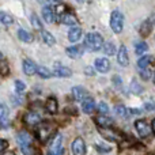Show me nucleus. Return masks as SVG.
Returning <instances> with one entry per match:
<instances>
[{
  "label": "nucleus",
  "instance_id": "obj_1",
  "mask_svg": "<svg viewBox=\"0 0 155 155\" xmlns=\"http://www.w3.org/2000/svg\"><path fill=\"white\" fill-rule=\"evenodd\" d=\"M61 143H63V136L61 135L53 134L48 140V153L46 155H63V148H61Z\"/></svg>",
  "mask_w": 155,
  "mask_h": 155
},
{
  "label": "nucleus",
  "instance_id": "obj_2",
  "mask_svg": "<svg viewBox=\"0 0 155 155\" xmlns=\"http://www.w3.org/2000/svg\"><path fill=\"white\" fill-rule=\"evenodd\" d=\"M84 44L90 51H101L102 46H104V38L101 37V34L98 33H88L86 35V40H84Z\"/></svg>",
  "mask_w": 155,
  "mask_h": 155
},
{
  "label": "nucleus",
  "instance_id": "obj_3",
  "mask_svg": "<svg viewBox=\"0 0 155 155\" xmlns=\"http://www.w3.org/2000/svg\"><path fill=\"white\" fill-rule=\"evenodd\" d=\"M98 132L110 142H121V139H123V135L118 131L113 129L112 127H98Z\"/></svg>",
  "mask_w": 155,
  "mask_h": 155
},
{
  "label": "nucleus",
  "instance_id": "obj_4",
  "mask_svg": "<svg viewBox=\"0 0 155 155\" xmlns=\"http://www.w3.org/2000/svg\"><path fill=\"white\" fill-rule=\"evenodd\" d=\"M110 27L114 33H121L124 27V15L120 11H113L110 16Z\"/></svg>",
  "mask_w": 155,
  "mask_h": 155
},
{
  "label": "nucleus",
  "instance_id": "obj_5",
  "mask_svg": "<svg viewBox=\"0 0 155 155\" xmlns=\"http://www.w3.org/2000/svg\"><path fill=\"white\" fill-rule=\"evenodd\" d=\"M53 134H56V132L49 129V124H46V123H40L38 124L37 139H40L41 142H48L49 137H51Z\"/></svg>",
  "mask_w": 155,
  "mask_h": 155
},
{
  "label": "nucleus",
  "instance_id": "obj_6",
  "mask_svg": "<svg viewBox=\"0 0 155 155\" xmlns=\"http://www.w3.org/2000/svg\"><path fill=\"white\" fill-rule=\"evenodd\" d=\"M135 128H136L140 137H148L151 134V128L146 120H137L136 123H135Z\"/></svg>",
  "mask_w": 155,
  "mask_h": 155
},
{
  "label": "nucleus",
  "instance_id": "obj_7",
  "mask_svg": "<svg viewBox=\"0 0 155 155\" xmlns=\"http://www.w3.org/2000/svg\"><path fill=\"white\" fill-rule=\"evenodd\" d=\"M23 121L27 124V125H38V124L42 121V117L38 112H27L26 114L23 116Z\"/></svg>",
  "mask_w": 155,
  "mask_h": 155
},
{
  "label": "nucleus",
  "instance_id": "obj_8",
  "mask_svg": "<svg viewBox=\"0 0 155 155\" xmlns=\"http://www.w3.org/2000/svg\"><path fill=\"white\" fill-rule=\"evenodd\" d=\"M72 154L74 155H86V143L82 137H76L72 142Z\"/></svg>",
  "mask_w": 155,
  "mask_h": 155
},
{
  "label": "nucleus",
  "instance_id": "obj_9",
  "mask_svg": "<svg viewBox=\"0 0 155 155\" xmlns=\"http://www.w3.org/2000/svg\"><path fill=\"white\" fill-rule=\"evenodd\" d=\"M72 97L75 101H84V99L90 98V94H88V91L86 90L84 87H80V86H76V87L72 88Z\"/></svg>",
  "mask_w": 155,
  "mask_h": 155
},
{
  "label": "nucleus",
  "instance_id": "obj_10",
  "mask_svg": "<svg viewBox=\"0 0 155 155\" xmlns=\"http://www.w3.org/2000/svg\"><path fill=\"white\" fill-rule=\"evenodd\" d=\"M8 114H10L8 107L4 104H0V127H3V128H7L10 124V120H8L10 116Z\"/></svg>",
  "mask_w": 155,
  "mask_h": 155
},
{
  "label": "nucleus",
  "instance_id": "obj_11",
  "mask_svg": "<svg viewBox=\"0 0 155 155\" xmlns=\"http://www.w3.org/2000/svg\"><path fill=\"white\" fill-rule=\"evenodd\" d=\"M53 75L59 76V78H70L72 75V71L68 67H64L61 64H54V70H53Z\"/></svg>",
  "mask_w": 155,
  "mask_h": 155
},
{
  "label": "nucleus",
  "instance_id": "obj_12",
  "mask_svg": "<svg viewBox=\"0 0 155 155\" xmlns=\"http://www.w3.org/2000/svg\"><path fill=\"white\" fill-rule=\"evenodd\" d=\"M117 60H118V64L123 65V67H127L129 64V57H128V52H127L125 45H121L120 49H118Z\"/></svg>",
  "mask_w": 155,
  "mask_h": 155
},
{
  "label": "nucleus",
  "instance_id": "obj_13",
  "mask_svg": "<svg viewBox=\"0 0 155 155\" xmlns=\"http://www.w3.org/2000/svg\"><path fill=\"white\" fill-rule=\"evenodd\" d=\"M95 68L99 71V72L106 74L107 71L110 70V63H109V60L105 59V57H98V59H95Z\"/></svg>",
  "mask_w": 155,
  "mask_h": 155
},
{
  "label": "nucleus",
  "instance_id": "obj_14",
  "mask_svg": "<svg viewBox=\"0 0 155 155\" xmlns=\"http://www.w3.org/2000/svg\"><path fill=\"white\" fill-rule=\"evenodd\" d=\"M60 22L64 25H68V26H74V25L78 23V19L74 14L65 11V12H63L61 15H60Z\"/></svg>",
  "mask_w": 155,
  "mask_h": 155
},
{
  "label": "nucleus",
  "instance_id": "obj_15",
  "mask_svg": "<svg viewBox=\"0 0 155 155\" xmlns=\"http://www.w3.org/2000/svg\"><path fill=\"white\" fill-rule=\"evenodd\" d=\"M23 72L27 76H31L34 74H37V65H35V63H33L29 59H25L23 60Z\"/></svg>",
  "mask_w": 155,
  "mask_h": 155
},
{
  "label": "nucleus",
  "instance_id": "obj_16",
  "mask_svg": "<svg viewBox=\"0 0 155 155\" xmlns=\"http://www.w3.org/2000/svg\"><path fill=\"white\" fill-rule=\"evenodd\" d=\"M135 112L139 113V110H131V109H128V107L123 106V105H117V106L114 107V113L118 116V117H123V118L129 117L131 113H135Z\"/></svg>",
  "mask_w": 155,
  "mask_h": 155
},
{
  "label": "nucleus",
  "instance_id": "obj_17",
  "mask_svg": "<svg viewBox=\"0 0 155 155\" xmlns=\"http://www.w3.org/2000/svg\"><path fill=\"white\" fill-rule=\"evenodd\" d=\"M95 109V102H94L93 98H87L84 101H82V110L86 113V114H91Z\"/></svg>",
  "mask_w": 155,
  "mask_h": 155
},
{
  "label": "nucleus",
  "instance_id": "obj_18",
  "mask_svg": "<svg viewBox=\"0 0 155 155\" xmlns=\"http://www.w3.org/2000/svg\"><path fill=\"white\" fill-rule=\"evenodd\" d=\"M42 16L45 19V22L48 23H52L54 21V10L51 7V5H45L42 8Z\"/></svg>",
  "mask_w": 155,
  "mask_h": 155
},
{
  "label": "nucleus",
  "instance_id": "obj_19",
  "mask_svg": "<svg viewBox=\"0 0 155 155\" xmlns=\"http://www.w3.org/2000/svg\"><path fill=\"white\" fill-rule=\"evenodd\" d=\"M95 123L98 127H112L113 125V118L106 117V114H101L95 117Z\"/></svg>",
  "mask_w": 155,
  "mask_h": 155
},
{
  "label": "nucleus",
  "instance_id": "obj_20",
  "mask_svg": "<svg viewBox=\"0 0 155 155\" xmlns=\"http://www.w3.org/2000/svg\"><path fill=\"white\" fill-rule=\"evenodd\" d=\"M65 52H67V54L71 57V59H79V57L83 54L82 46H70V48H67Z\"/></svg>",
  "mask_w": 155,
  "mask_h": 155
},
{
  "label": "nucleus",
  "instance_id": "obj_21",
  "mask_svg": "<svg viewBox=\"0 0 155 155\" xmlns=\"http://www.w3.org/2000/svg\"><path fill=\"white\" fill-rule=\"evenodd\" d=\"M46 110H48L51 114H56L57 110H59V106H57V99L54 97H51L46 101Z\"/></svg>",
  "mask_w": 155,
  "mask_h": 155
},
{
  "label": "nucleus",
  "instance_id": "obj_22",
  "mask_svg": "<svg viewBox=\"0 0 155 155\" xmlns=\"http://www.w3.org/2000/svg\"><path fill=\"white\" fill-rule=\"evenodd\" d=\"M80 37H82V29L80 27H71V30L68 31V40L71 42H76Z\"/></svg>",
  "mask_w": 155,
  "mask_h": 155
},
{
  "label": "nucleus",
  "instance_id": "obj_23",
  "mask_svg": "<svg viewBox=\"0 0 155 155\" xmlns=\"http://www.w3.org/2000/svg\"><path fill=\"white\" fill-rule=\"evenodd\" d=\"M151 30H153V23H151V21H146L142 23L139 31H140V35H142V37H147V35L151 33Z\"/></svg>",
  "mask_w": 155,
  "mask_h": 155
},
{
  "label": "nucleus",
  "instance_id": "obj_24",
  "mask_svg": "<svg viewBox=\"0 0 155 155\" xmlns=\"http://www.w3.org/2000/svg\"><path fill=\"white\" fill-rule=\"evenodd\" d=\"M18 38L22 41V42H26V44L33 42V35L30 34L29 31L23 30V29H19L18 30Z\"/></svg>",
  "mask_w": 155,
  "mask_h": 155
},
{
  "label": "nucleus",
  "instance_id": "obj_25",
  "mask_svg": "<svg viewBox=\"0 0 155 155\" xmlns=\"http://www.w3.org/2000/svg\"><path fill=\"white\" fill-rule=\"evenodd\" d=\"M16 140L19 142V144H30L31 143V136H30V134H27V132H19L18 136H16Z\"/></svg>",
  "mask_w": 155,
  "mask_h": 155
},
{
  "label": "nucleus",
  "instance_id": "obj_26",
  "mask_svg": "<svg viewBox=\"0 0 155 155\" xmlns=\"http://www.w3.org/2000/svg\"><path fill=\"white\" fill-rule=\"evenodd\" d=\"M41 37H42L44 42H45L46 45H49V46L54 45V42H56V40L53 38V35H52L49 31H46V30H41Z\"/></svg>",
  "mask_w": 155,
  "mask_h": 155
},
{
  "label": "nucleus",
  "instance_id": "obj_27",
  "mask_svg": "<svg viewBox=\"0 0 155 155\" xmlns=\"http://www.w3.org/2000/svg\"><path fill=\"white\" fill-rule=\"evenodd\" d=\"M147 49H148V45L144 41H139V42L135 44V52H136V54H143L144 52H147Z\"/></svg>",
  "mask_w": 155,
  "mask_h": 155
},
{
  "label": "nucleus",
  "instance_id": "obj_28",
  "mask_svg": "<svg viewBox=\"0 0 155 155\" xmlns=\"http://www.w3.org/2000/svg\"><path fill=\"white\" fill-rule=\"evenodd\" d=\"M37 74L42 78V79H49V78L53 75V72H51L46 67H37Z\"/></svg>",
  "mask_w": 155,
  "mask_h": 155
},
{
  "label": "nucleus",
  "instance_id": "obj_29",
  "mask_svg": "<svg viewBox=\"0 0 155 155\" xmlns=\"http://www.w3.org/2000/svg\"><path fill=\"white\" fill-rule=\"evenodd\" d=\"M104 52L107 54V56H113V54L116 53V46H114V44L113 42H106V44H104Z\"/></svg>",
  "mask_w": 155,
  "mask_h": 155
},
{
  "label": "nucleus",
  "instance_id": "obj_30",
  "mask_svg": "<svg viewBox=\"0 0 155 155\" xmlns=\"http://www.w3.org/2000/svg\"><path fill=\"white\" fill-rule=\"evenodd\" d=\"M153 60L154 59L151 56H143V57H140L139 61H137V67H139V68H147V65L150 64Z\"/></svg>",
  "mask_w": 155,
  "mask_h": 155
},
{
  "label": "nucleus",
  "instance_id": "obj_31",
  "mask_svg": "<svg viewBox=\"0 0 155 155\" xmlns=\"http://www.w3.org/2000/svg\"><path fill=\"white\" fill-rule=\"evenodd\" d=\"M129 88H131V93H134V94H142L143 93V87L136 82V79L132 80L131 87H129Z\"/></svg>",
  "mask_w": 155,
  "mask_h": 155
},
{
  "label": "nucleus",
  "instance_id": "obj_32",
  "mask_svg": "<svg viewBox=\"0 0 155 155\" xmlns=\"http://www.w3.org/2000/svg\"><path fill=\"white\" fill-rule=\"evenodd\" d=\"M21 148L23 155H35V148L31 144H22Z\"/></svg>",
  "mask_w": 155,
  "mask_h": 155
},
{
  "label": "nucleus",
  "instance_id": "obj_33",
  "mask_svg": "<svg viewBox=\"0 0 155 155\" xmlns=\"http://www.w3.org/2000/svg\"><path fill=\"white\" fill-rule=\"evenodd\" d=\"M0 22H2L3 25H11L14 22V19H12V16H10L8 14L0 11Z\"/></svg>",
  "mask_w": 155,
  "mask_h": 155
},
{
  "label": "nucleus",
  "instance_id": "obj_34",
  "mask_svg": "<svg viewBox=\"0 0 155 155\" xmlns=\"http://www.w3.org/2000/svg\"><path fill=\"white\" fill-rule=\"evenodd\" d=\"M31 25L34 26V29L42 30V23H41V21L38 19V16L35 15V14H33V15H31Z\"/></svg>",
  "mask_w": 155,
  "mask_h": 155
},
{
  "label": "nucleus",
  "instance_id": "obj_35",
  "mask_svg": "<svg viewBox=\"0 0 155 155\" xmlns=\"http://www.w3.org/2000/svg\"><path fill=\"white\" fill-rule=\"evenodd\" d=\"M140 76H142V79H144V80H148V79H151V76H153V71L151 70H148V68H140Z\"/></svg>",
  "mask_w": 155,
  "mask_h": 155
},
{
  "label": "nucleus",
  "instance_id": "obj_36",
  "mask_svg": "<svg viewBox=\"0 0 155 155\" xmlns=\"http://www.w3.org/2000/svg\"><path fill=\"white\" fill-rule=\"evenodd\" d=\"M98 112H99V114H107V112H109V107H107V105L105 104V102H99Z\"/></svg>",
  "mask_w": 155,
  "mask_h": 155
},
{
  "label": "nucleus",
  "instance_id": "obj_37",
  "mask_svg": "<svg viewBox=\"0 0 155 155\" xmlns=\"http://www.w3.org/2000/svg\"><path fill=\"white\" fill-rule=\"evenodd\" d=\"M26 88V84H25L22 80H15V90H16V93H22V91Z\"/></svg>",
  "mask_w": 155,
  "mask_h": 155
},
{
  "label": "nucleus",
  "instance_id": "obj_38",
  "mask_svg": "<svg viewBox=\"0 0 155 155\" xmlns=\"http://www.w3.org/2000/svg\"><path fill=\"white\" fill-rule=\"evenodd\" d=\"M0 74L2 75H7L8 74V65H7V63L5 61H0Z\"/></svg>",
  "mask_w": 155,
  "mask_h": 155
},
{
  "label": "nucleus",
  "instance_id": "obj_39",
  "mask_svg": "<svg viewBox=\"0 0 155 155\" xmlns=\"http://www.w3.org/2000/svg\"><path fill=\"white\" fill-rule=\"evenodd\" d=\"M113 82H114V84L117 86V87H121V78L118 76V75L113 76Z\"/></svg>",
  "mask_w": 155,
  "mask_h": 155
},
{
  "label": "nucleus",
  "instance_id": "obj_40",
  "mask_svg": "<svg viewBox=\"0 0 155 155\" xmlns=\"http://www.w3.org/2000/svg\"><path fill=\"white\" fill-rule=\"evenodd\" d=\"M7 146H8V143L5 142V140L0 139V153H2V151H4L5 148H7Z\"/></svg>",
  "mask_w": 155,
  "mask_h": 155
},
{
  "label": "nucleus",
  "instance_id": "obj_41",
  "mask_svg": "<svg viewBox=\"0 0 155 155\" xmlns=\"http://www.w3.org/2000/svg\"><path fill=\"white\" fill-rule=\"evenodd\" d=\"M144 107H146V110H154L155 109V104L154 102H147V104L144 105Z\"/></svg>",
  "mask_w": 155,
  "mask_h": 155
},
{
  "label": "nucleus",
  "instance_id": "obj_42",
  "mask_svg": "<svg viewBox=\"0 0 155 155\" xmlns=\"http://www.w3.org/2000/svg\"><path fill=\"white\" fill-rule=\"evenodd\" d=\"M86 74H87V75H94L93 68H91V67H87V68H86Z\"/></svg>",
  "mask_w": 155,
  "mask_h": 155
},
{
  "label": "nucleus",
  "instance_id": "obj_43",
  "mask_svg": "<svg viewBox=\"0 0 155 155\" xmlns=\"http://www.w3.org/2000/svg\"><path fill=\"white\" fill-rule=\"evenodd\" d=\"M151 129H153V132H154V135H155V118L153 120V124H151Z\"/></svg>",
  "mask_w": 155,
  "mask_h": 155
},
{
  "label": "nucleus",
  "instance_id": "obj_44",
  "mask_svg": "<svg viewBox=\"0 0 155 155\" xmlns=\"http://www.w3.org/2000/svg\"><path fill=\"white\" fill-rule=\"evenodd\" d=\"M3 155H15V153H14V151H7V153L3 154Z\"/></svg>",
  "mask_w": 155,
  "mask_h": 155
},
{
  "label": "nucleus",
  "instance_id": "obj_45",
  "mask_svg": "<svg viewBox=\"0 0 155 155\" xmlns=\"http://www.w3.org/2000/svg\"><path fill=\"white\" fill-rule=\"evenodd\" d=\"M76 2L78 3H82V2H84V0H76Z\"/></svg>",
  "mask_w": 155,
  "mask_h": 155
},
{
  "label": "nucleus",
  "instance_id": "obj_46",
  "mask_svg": "<svg viewBox=\"0 0 155 155\" xmlns=\"http://www.w3.org/2000/svg\"><path fill=\"white\" fill-rule=\"evenodd\" d=\"M3 59V54H2V52H0V60H2Z\"/></svg>",
  "mask_w": 155,
  "mask_h": 155
},
{
  "label": "nucleus",
  "instance_id": "obj_47",
  "mask_svg": "<svg viewBox=\"0 0 155 155\" xmlns=\"http://www.w3.org/2000/svg\"><path fill=\"white\" fill-rule=\"evenodd\" d=\"M154 83H155V75H154Z\"/></svg>",
  "mask_w": 155,
  "mask_h": 155
},
{
  "label": "nucleus",
  "instance_id": "obj_48",
  "mask_svg": "<svg viewBox=\"0 0 155 155\" xmlns=\"http://www.w3.org/2000/svg\"><path fill=\"white\" fill-rule=\"evenodd\" d=\"M54 2H60V0H54Z\"/></svg>",
  "mask_w": 155,
  "mask_h": 155
}]
</instances>
